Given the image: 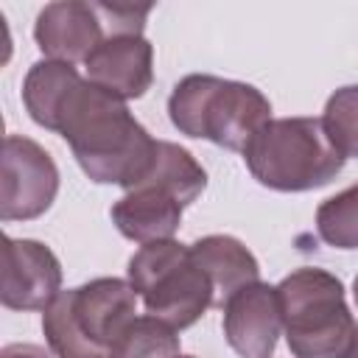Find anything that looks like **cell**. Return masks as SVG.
I'll list each match as a JSON object with an SVG mask.
<instances>
[{
    "label": "cell",
    "instance_id": "obj_1",
    "mask_svg": "<svg viewBox=\"0 0 358 358\" xmlns=\"http://www.w3.org/2000/svg\"><path fill=\"white\" fill-rule=\"evenodd\" d=\"M50 131L70 145L90 182L123 190H131L145 176L157 151V140L129 112L126 101L84 76L67 90Z\"/></svg>",
    "mask_w": 358,
    "mask_h": 358
},
{
    "label": "cell",
    "instance_id": "obj_2",
    "mask_svg": "<svg viewBox=\"0 0 358 358\" xmlns=\"http://www.w3.org/2000/svg\"><path fill=\"white\" fill-rule=\"evenodd\" d=\"M137 291L120 277H95L62 291L42 310V333L56 358H112L134 324Z\"/></svg>",
    "mask_w": 358,
    "mask_h": 358
},
{
    "label": "cell",
    "instance_id": "obj_3",
    "mask_svg": "<svg viewBox=\"0 0 358 358\" xmlns=\"http://www.w3.org/2000/svg\"><path fill=\"white\" fill-rule=\"evenodd\" d=\"M282 336L294 358H347L358 350V322L344 282L319 266H302L277 282Z\"/></svg>",
    "mask_w": 358,
    "mask_h": 358
},
{
    "label": "cell",
    "instance_id": "obj_4",
    "mask_svg": "<svg viewBox=\"0 0 358 358\" xmlns=\"http://www.w3.org/2000/svg\"><path fill=\"white\" fill-rule=\"evenodd\" d=\"M168 117L185 137L243 151L271 120V101L255 84L190 73L176 81L168 98Z\"/></svg>",
    "mask_w": 358,
    "mask_h": 358
},
{
    "label": "cell",
    "instance_id": "obj_5",
    "mask_svg": "<svg viewBox=\"0 0 358 358\" xmlns=\"http://www.w3.org/2000/svg\"><path fill=\"white\" fill-rule=\"evenodd\" d=\"M241 154L255 182L277 193L324 187L347 162L330 143L322 117H271Z\"/></svg>",
    "mask_w": 358,
    "mask_h": 358
},
{
    "label": "cell",
    "instance_id": "obj_6",
    "mask_svg": "<svg viewBox=\"0 0 358 358\" xmlns=\"http://www.w3.org/2000/svg\"><path fill=\"white\" fill-rule=\"evenodd\" d=\"M126 280L137 291L145 313L173 330H187L215 308L207 274L196 263L190 246L173 238L143 243L129 260Z\"/></svg>",
    "mask_w": 358,
    "mask_h": 358
},
{
    "label": "cell",
    "instance_id": "obj_7",
    "mask_svg": "<svg viewBox=\"0 0 358 358\" xmlns=\"http://www.w3.org/2000/svg\"><path fill=\"white\" fill-rule=\"evenodd\" d=\"M59 193L53 157L31 137L6 134L0 157V218L34 221L50 210Z\"/></svg>",
    "mask_w": 358,
    "mask_h": 358
},
{
    "label": "cell",
    "instance_id": "obj_8",
    "mask_svg": "<svg viewBox=\"0 0 358 358\" xmlns=\"http://www.w3.org/2000/svg\"><path fill=\"white\" fill-rule=\"evenodd\" d=\"M62 294V263L50 246L34 238L3 241V288L8 310H45Z\"/></svg>",
    "mask_w": 358,
    "mask_h": 358
},
{
    "label": "cell",
    "instance_id": "obj_9",
    "mask_svg": "<svg viewBox=\"0 0 358 358\" xmlns=\"http://www.w3.org/2000/svg\"><path fill=\"white\" fill-rule=\"evenodd\" d=\"M224 338L241 358H271L282 333L277 285L263 280L243 285L224 302Z\"/></svg>",
    "mask_w": 358,
    "mask_h": 358
},
{
    "label": "cell",
    "instance_id": "obj_10",
    "mask_svg": "<svg viewBox=\"0 0 358 358\" xmlns=\"http://www.w3.org/2000/svg\"><path fill=\"white\" fill-rule=\"evenodd\" d=\"M84 78L120 101L143 98L154 84V45L145 36H106L87 59Z\"/></svg>",
    "mask_w": 358,
    "mask_h": 358
},
{
    "label": "cell",
    "instance_id": "obj_11",
    "mask_svg": "<svg viewBox=\"0 0 358 358\" xmlns=\"http://www.w3.org/2000/svg\"><path fill=\"white\" fill-rule=\"evenodd\" d=\"M34 39L36 48L45 53V59L76 64L106 39L103 22L95 11V3L84 0H59L48 3L34 22Z\"/></svg>",
    "mask_w": 358,
    "mask_h": 358
},
{
    "label": "cell",
    "instance_id": "obj_12",
    "mask_svg": "<svg viewBox=\"0 0 358 358\" xmlns=\"http://www.w3.org/2000/svg\"><path fill=\"white\" fill-rule=\"evenodd\" d=\"M182 201L159 185H134L109 210L117 232L134 243L168 241L182 224Z\"/></svg>",
    "mask_w": 358,
    "mask_h": 358
},
{
    "label": "cell",
    "instance_id": "obj_13",
    "mask_svg": "<svg viewBox=\"0 0 358 358\" xmlns=\"http://www.w3.org/2000/svg\"><path fill=\"white\" fill-rule=\"evenodd\" d=\"M190 252L213 285L215 308H224L235 291L260 280L257 257L232 235H204L190 243Z\"/></svg>",
    "mask_w": 358,
    "mask_h": 358
},
{
    "label": "cell",
    "instance_id": "obj_14",
    "mask_svg": "<svg viewBox=\"0 0 358 358\" xmlns=\"http://www.w3.org/2000/svg\"><path fill=\"white\" fill-rule=\"evenodd\" d=\"M81 78V73L73 64L53 62V59H39L28 67L22 78V103L31 120L42 129H53V117L67 95V90Z\"/></svg>",
    "mask_w": 358,
    "mask_h": 358
},
{
    "label": "cell",
    "instance_id": "obj_15",
    "mask_svg": "<svg viewBox=\"0 0 358 358\" xmlns=\"http://www.w3.org/2000/svg\"><path fill=\"white\" fill-rule=\"evenodd\" d=\"M143 182L165 187L168 193H173L182 201V207H187V204H193L204 193V187H207V171L179 143L157 140V151H154L151 168L145 171V176L137 185H143Z\"/></svg>",
    "mask_w": 358,
    "mask_h": 358
},
{
    "label": "cell",
    "instance_id": "obj_16",
    "mask_svg": "<svg viewBox=\"0 0 358 358\" xmlns=\"http://www.w3.org/2000/svg\"><path fill=\"white\" fill-rule=\"evenodd\" d=\"M316 235L333 249H358V185L344 187L316 207Z\"/></svg>",
    "mask_w": 358,
    "mask_h": 358
},
{
    "label": "cell",
    "instance_id": "obj_17",
    "mask_svg": "<svg viewBox=\"0 0 358 358\" xmlns=\"http://www.w3.org/2000/svg\"><path fill=\"white\" fill-rule=\"evenodd\" d=\"M179 355H182L179 330L148 313L134 319V324L126 330V336L112 352V358H179Z\"/></svg>",
    "mask_w": 358,
    "mask_h": 358
},
{
    "label": "cell",
    "instance_id": "obj_18",
    "mask_svg": "<svg viewBox=\"0 0 358 358\" xmlns=\"http://www.w3.org/2000/svg\"><path fill=\"white\" fill-rule=\"evenodd\" d=\"M322 123L338 154L358 159V84H347L327 98Z\"/></svg>",
    "mask_w": 358,
    "mask_h": 358
},
{
    "label": "cell",
    "instance_id": "obj_19",
    "mask_svg": "<svg viewBox=\"0 0 358 358\" xmlns=\"http://www.w3.org/2000/svg\"><path fill=\"white\" fill-rule=\"evenodd\" d=\"M95 11L103 22L106 36H120V34H134L143 36L145 31V20L154 11L151 3H95Z\"/></svg>",
    "mask_w": 358,
    "mask_h": 358
},
{
    "label": "cell",
    "instance_id": "obj_20",
    "mask_svg": "<svg viewBox=\"0 0 358 358\" xmlns=\"http://www.w3.org/2000/svg\"><path fill=\"white\" fill-rule=\"evenodd\" d=\"M0 358H56V355H50L45 347L36 344H6L0 350Z\"/></svg>",
    "mask_w": 358,
    "mask_h": 358
},
{
    "label": "cell",
    "instance_id": "obj_21",
    "mask_svg": "<svg viewBox=\"0 0 358 358\" xmlns=\"http://www.w3.org/2000/svg\"><path fill=\"white\" fill-rule=\"evenodd\" d=\"M352 294H355V305H358V274H355V280H352Z\"/></svg>",
    "mask_w": 358,
    "mask_h": 358
},
{
    "label": "cell",
    "instance_id": "obj_22",
    "mask_svg": "<svg viewBox=\"0 0 358 358\" xmlns=\"http://www.w3.org/2000/svg\"><path fill=\"white\" fill-rule=\"evenodd\" d=\"M347 358H358V350H355V352H352V355H347Z\"/></svg>",
    "mask_w": 358,
    "mask_h": 358
},
{
    "label": "cell",
    "instance_id": "obj_23",
    "mask_svg": "<svg viewBox=\"0 0 358 358\" xmlns=\"http://www.w3.org/2000/svg\"><path fill=\"white\" fill-rule=\"evenodd\" d=\"M179 358H196V355H179Z\"/></svg>",
    "mask_w": 358,
    "mask_h": 358
}]
</instances>
